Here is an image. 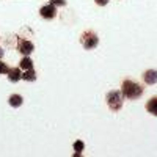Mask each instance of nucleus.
<instances>
[{
  "mask_svg": "<svg viewBox=\"0 0 157 157\" xmlns=\"http://www.w3.org/2000/svg\"><path fill=\"white\" fill-rule=\"evenodd\" d=\"M36 78H38V75H36L35 69H27L22 74V80H25V82H35Z\"/></svg>",
  "mask_w": 157,
  "mask_h": 157,
  "instance_id": "9d476101",
  "label": "nucleus"
},
{
  "mask_svg": "<svg viewBox=\"0 0 157 157\" xmlns=\"http://www.w3.org/2000/svg\"><path fill=\"white\" fill-rule=\"evenodd\" d=\"M96 2V5H99V6H105L107 3H109V0H94Z\"/></svg>",
  "mask_w": 157,
  "mask_h": 157,
  "instance_id": "2eb2a0df",
  "label": "nucleus"
},
{
  "mask_svg": "<svg viewBox=\"0 0 157 157\" xmlns=\"http://www.w3.org/2000/svg\"><path fill=\"white\" fill-rule=\"evenodd\" d=\"M49 3H52L54 6H64L66 5V0H50Z\"/></svg>",
  "mask_w": 157,
  "mask_h": 157,
  "instance_id": "4468645a",
  "label": "nucleus"
},
{
  "mask_svg": "<svg viewBox=\"0 0 157 157\" xmlns=\"http://www.w3.org/2000/svg\"><path fill=\"white\" fill-rule=\"evenodd\" d=\"M8 71H10V66L3 60H0V74H8Z\"/></svg>",
  "mask_w": 157,
  "mask_h": 157,
  "instance_id": "ddd939ff",
  "label": "nucleus"
},
{
  "mask_svg": "<svg viewBox=\"0 0 157 157\" xmlns=\"http://www.w3.org/2000/svg\"><path fill=\"white\" fill-rule=\"evenodd\" d=\"M17 50L21 52L24 57H30V54L35 50V46H33L32 41H29V39L19 38V39H17Z\"/></svg>",
  "mask_w": 157,
  "mask_h": 157,
  "instance_id": "20e7f679",
  "label": "nucleus"
},
{
  "mask_svg": "<svg viewBox=\"0 0 157 157\" xmlns=\"http://www.w3.org/2000/svg\"><path fill=\"white\" fill-rule=\"evenodd\" d=\"M121 94L124 99H129V101H137L138 98H141L143 94V88L138 82L135 80H130V78H126L121 85Z\"/></svg>",
  "mask_w": 157,
  "mask_h": 157,
  "instance_id": "f257e3e1",
  "label": "nucleus"
},
{
  "mask_svg": "<svg viewBox=\"0 0 157 157\" xmlns=\"http://www.w3.org/2000/svg\"><path fill=\"white\" fill-rule=\"evenodd\" d=\"M143 80L146 85H155L157 83V71L155 69H148L143 74Z\"/></svg>",
  "mask_w": 157,
  "mask_h": 157,
  "instance_id": "423d86ee",
  "label": "nucleus"
},
{
  "mask_svg": "<svg viewBox=\"0 0 157 157\" xmlns=\"http://www.w3.org/2000/svg\"><path fill=\"white\" fill-rule=\"evenodd\" d=\"M21 78H22L21 68H10V71H8V80L11 83H17Z\"/></svg>",
  "mask_w": 157,
  "mask_h": 157,
  "instance_id": "0eeeda50",
  "label": "nucleus"
},
{
  "mask_svg": "<svg viewBox=\"0 0 157 157\" xmlns=\"http://www.w3.org/2000/svg\"><path fill=\"white\" fill-rule=\"evenodd\" d=\"M3 54H5V50H3L2 47H0V60H2V58H3Z\"/></svg>",
  "mask_w": 157,
  "mask_h": 157,
  "instance_id": "dca6fc26",
  "label": "nucleus"
},
{
  "mask_svg": "<svg viewBox=\"0 0 157 157\" xmlns=\"http://www.w3.org/2000/svg\"><path fill=\"white\" fill-rule=\"evenodd\" d=\"M72 148H74V151H75V154H74V155H80V154H82V151L85 149V143H83L82 140H77V141H74Z\"/></svg>",
  "mask_w": 157,
  "mask_h": 157,
  "instance_id": "f8f14e48",
  "label": "nucleus"
},
{
  "mask_svg": "<svg viewBox=\"0 0 157 157\" xmlns=\"http://www.w3.org/2000/svg\"><path fill=\"white\" fill-rule=\"evenodd\" d=\"M21 69H24V71L33 69V61H32L30 57H24V58L21 60Z\"/></svg>",
  "mask_w": 157,
  "mask_h": 157,
  "instance_id": "9b49d317",
  "label": "nucleus"
},
{
  "mask_svg": "<svg viewBox=\"0 0 157 157\" xmlns=\"http://www.w3.org/2000/svg\"><path fill=\"white\" fill-rule=\"evenodd\" d=\"M8 104H10L13 109H19L22 104H24V98L21 94H11L10 99H8Z\"/></svg>",
  "mask_w": 157,
  "mask_h": 157,
  "instance_id": "6e6552de",
  "label": "nucleus"
},
{
  "mask_svg": "<svg viewBox=\"0 0 157 157\" xmlns=\"http://www.w3.org/2000/svg\"><path fill=\"white\" fill-rule=\"evenodd\" d=\"M80 44H82L83 49H86V50H93V49H96L98 44H99V38H98V35H96L93 30H86V32H83L82 36H80Z\"/></svg>",
  "mask_w": 157,
  "mask_h": 157,
  "instance_id": "7ed1b4c3",
  "label": "nucleus"
},
{
  "mask_svg": "<svg viewBox=\"0 0 157 157\" xmlns=\"http://www.w3.org/2000/svg\"><path fill=\"white\" fill-rule=\"evenodd\" d=\"M39 14H41V17L46 19V21L54 19V17H57V6H54L52 3H47V5L41 6V10H39Z\"/></svg>",
  "mask_w": 157,
  "mask_h": 157,
  "instance_id": "39448f33",
  "label": "nucleus"
},
{
  "mask_svg": "<svg viewBox=\"0 0 157 157\" xmlns=\"http://www.w3.org/2000/svg\"><path fill=\"white\" fill-rule=\"evenodd\" d=\"M105 101H107V105L112 112H120L121 107H123V102H124V98L121 94V91H109L107 96H105Z\"/></svg>",
  "mask_w": 157,
  "mask_h": 157,
  "instance_id": "f03ea898",
  "label": "nucleus"
},
{
  "mask_svg": "<svg viewBox=\"0 0 157 157\" xmlns=\"http://www.w3.org/2000/svg\"><path fill=\"white\" fill-rule=\"evenodd\" d=\"M146 112L157 116V98H151L148 102H146Z\"/></svg>",
  "mask_w": 157,
  "mask_h": 157,
  "instance_id": "1a4fd4ad",
  "label": "nucleus"
}]
</instances>
